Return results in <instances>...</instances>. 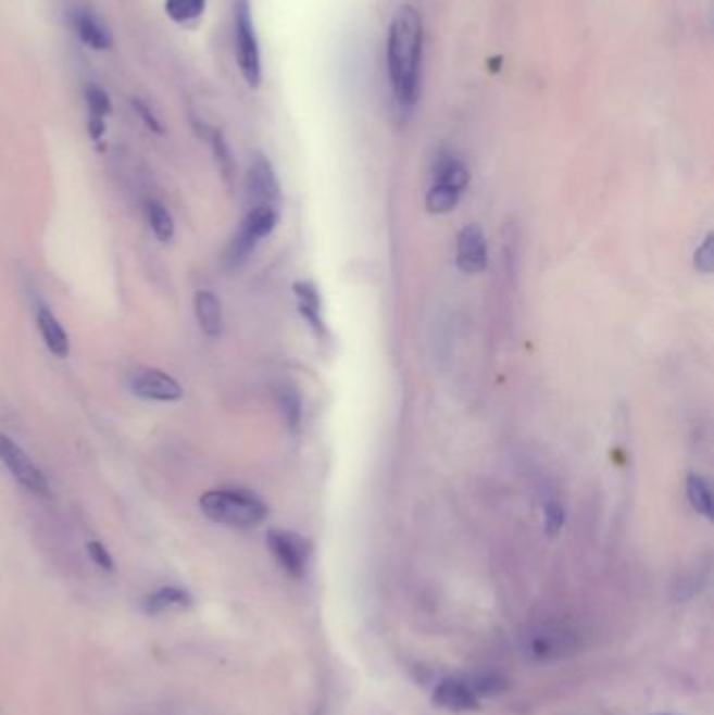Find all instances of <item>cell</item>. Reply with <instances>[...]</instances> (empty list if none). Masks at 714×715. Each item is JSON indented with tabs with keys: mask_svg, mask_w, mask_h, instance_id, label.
I'll list each match as a JSON object with an SVG mask.
<instances>
[{
	"mask_svg": "<svg viewBox=\"0 0 714 715\" xmlns=\"http://www.w3.org/2000/svg\"><path fill=\"white\" fill-rule=\"evenodd\" d=\"M147 221L153 230V235L158 237V241L168 243L174 237V221H172L171 212L166 210L164 203L160 201H149L147 203Z\"/></svg>",
	"mask_w": 714,
	"mask_h": 715,
	"instance_id": "cell-21",
	"label": "cell"
},
{
	"mask_svg": "<svg viewBox=\"0 0 714 715\" xmlns=\"http://www.w3.org/2000/svg\"><path fill=\"white\" fill-rule=\"evenodd\" d=\"M277 224V210L275 208H252L246 221L241 222V228L233 237V241L225 253V264L229 268L241 266L248 255L254 251L260 239L268 237Z\"/></svg>",
	"mask_w": 714,
	"mask_h": 715,
	"instance_id": "cell-4",
	"label": "cell"
},
{
	"mask_svg": "<svg viewBox=\"0 0 714 715\" xmlns=\"http://www.w3.org/2000/svg\"><path fill=\"white\" fill-rule=\"evenodd\" d=\"M576 647L574 634L564 626H539L524 636V651L533 660L549 661L564 657Z\"/></svg>",
	"mask_w": 714,
	"mask_h": 715,
	"instance_id": "cell-8",
	"label": "cell"
},
{
	"mask_svg": "<svg viewBox=\"0 0 714 715\" xmlns=\"http://www.w3.org/2000/svg\"><path fill=\"white\" fill-rule=\"evenodd\" d=\"M166 15L178 26H191L205 13V0H166Z\"/></svg>",
	"mask_w": 714,
	"mask_h": 715,
	"instance_id": "cell-19",
	"label": "cell"
},
{
	"mask_svg": "<svg viewBox=\"0 0 714 715\" xmlns=\"http://www.w3.org/2000/svg\"><path fill=\"white\" fill-rule=\"evenodd\" d=\"M424 24L415 7L402 4L388 28V80L394 115L404 124L417 105L422 88Z\"/></svg>",
	"mask_w": 714,
	"mask_h": 715,
	"instance_id": "cell-1",
	"label": "cell"
},
{
	"mask_svg": "<svg viewBox=\"0 0 714 715\" xmlns=\"http://www.w3.org/2000/svg\"><path fill=\"white\" fill-rule=\"evenodd\" d=\"M431 701L436 707L455 712V714H465V712H476L480 710V697L469 687L467 680L463 678H447L431 692Z\"/></svg>",
	"mask_w": 714,
	"mask_h": 715,
	"instance_id": "cell-11",
	"label": "cell"
},
{
	"mask_svg": "<svg viewBox=\"0 0 714 715\" xmlns=\"http://www.w3.org/2000/svg\"><path fill=\"white\" fill-rule=\"evenodd\" d=\"M654 715H671V714H654Z\"/></svg>",
	"mask_w": 714,
	"mask_h": 715,
	"instance_id": "cell-30",
	"label": "cell"
},
{
	"mask_svg": "<svg viewBox=\"0 0 714 715\" xmlns=\"http://www.w3.org/2000/svg\"><path fill=\"white\" fill-rule=\"evenodd\" d=\"M133 105H135L137 113L141 115V120L147 124L149 130H153V133H158V135H164V126L158 122V117L153 115V111L149 110L141 99H135Z\"/></svg>",
	"mask_w": 714,
	"mask_h": 715,
	"instance_id": "cell-29",
	"label": "cell"
},
{
	"mask_svg": "<svg viewBox=\"0 0 714 715\" xmlns=\"http://www.w3.org/2000/svg\"><path fill=\"white\" fill-rule=\"evenodd\" d=\"M248 201L252 208H275L279 201V183L275 170L264 155H258L246 178Z\"/></svg>",
	"mask_w": 714,
	"mask_h": 715,
	"instance_id": "cell-9",
	"label": "cell"
},
{
	"mask_svg": "<svg viewBox=\"0 0 714 715\" xmlns=\"http://www.w3.org/2000/svg\"><path fill=\"white\" fill-rule=\"evenodd\" d=\"M488 249H486L485 233L480 226L469 224L458 237L459 268L467 275H478L486 268Z\"/></svg>",
	"mask_w": 714,
	"mask_h": 715,
	"instance_id": "cell-12",
	"label": "cell"
},
{
	"mask_svg": "<svg viewBox=\"0 0 714 715\" xmlns=\"http://www.w3.org/2000/svg\"><path fill=\"white\" fill-rule=\"evenodd\" d=\"M67 17H70V24L76 32V36L85 42L86 47H90L95 51L112 49V45H114L112 29L92 4L83 2V0L72 2Z\"/></svg>",
	"mask_w": 714,
	"mask_h": 715,
	"instance_id": "cell-6",
	"label": "cell"
},
{
	"mask_svg": "<svg viewBox=\"0 0 714 715\" xmlns=\"http://www.w3.org/2000/svg\"><path fill=\"white\" fill-rule=\"evenodd\" d=\"M130 389L135 396L153 402H176L183 398V387L160 368H145L130 379Z\"/></svg>",
	"mask_w": 714,
	"mask_h": 715,
	"instance_id": "cell-10",
	"label": "cell"
},
{
	"mask_svg": "<svg viewBox=\"0 0 714 715\" xmlns=\"http://www.w3.org/2000/svg\"><path fill=\"white\" fill-rule=\"evenodd\" d=\"M0 461L7 465L13 479L34 494H49V481L45 473L32 463L26 450L9 436L0 434Z\"/></svg>",
	"mask_w": 714,
	"mask_h": 715,
	"instance_id": "cell-7",
	"label": "cell"
},
{
	"mask_svg": "<svg viewBox=\"0 0 714 715\" xmlns=\"http://www.w3.org/2000/svg\"><path fill=\"white\" fill-rule=\"evenodd\" d=\"M293 296L298 302V310L304 316V321L309 323L311 329L316 330L318 335L325 333V323H323V310H321V298L316 293L315 287L311 283H296L293 285Z\"/></svg>",
	"mask_w": 714,
	"mask_h": 715,
	"instance_id": "cell-16",
	"label": "cell"
},
{
	"mask_svg": "<svg viewBox=\"0 0 714 715\" xmlns=\"http://www.w3.org/2000/svg\"><path fill=\"white\" fill-rule=\"evenodd\" d=\"M86 103H88V133L92 140H99L105 133V120L112 113V99L103 88L88 86Z\"/></svg>",
	"mask_w": 714,
	"mask_h": 715,
	"instance_id": "cell-15",
	"label": "cell"
},
{
	"mask_svg": "<svg viewBox=\"0 0 714 715\" xmlns=\"http://www.w3.org/2000/svg\"><path fill=\"white\" fill-rule=\"evenodd\" d=\"M277 404L284 413L287 427L289 429H298L300 421H302V400L300 393L293 386H281L277 389Z\"/></svg>",
	"mask_w": 714,
	"mask_h": 715,
	"instance_id": "cell-22",
	"label": "cell"
},
{
	"mask_svg": "<svg viewBox=\"0 0 714 715\" xmlns=\"http://www.w3.org/2000/svg\"><path fill=\"white\" fill-rule=\"evenodd\" d=\"M687 498H689V504L693 506L696 513H700L706 519H713V494H711L709 484L700 475H689L687 477Z\"/></svg>",
	"mask_w": 714,
	"mask_h": 715,
	"instance_id": "cell-20",
	"label": "cell"
},
{
	"mask_svg": "<svg viewBox=\"0 0 714 715\" xmlns=\"http://www.w3.org/2000/svg\"><path fill=\"white\" fill-rule=\"evenodd\" d=\"M233 28H235V57L239 72L248 86L258 88L262 83V57L258 45L256 26L250 0H235L233 4Z\"/></svg>",
	"mask_w": 714,
	"mask_h": 715,
	"instance_id": "cell-3",
	"label": "cell"
},
{
	"mask_svg": "<svg viewBox=\"0 0 714 715\" xmlns=\"http://www.w3.org/2000/svg\"><path fill=\"white\" fill-rule=\"evenodd\" d=\"M693 264L702 275H711L714 271V235L709 233L704 243L698 248L693 255Z\"/></svg>",
	"mask_w": 714,
	"mask_h": 715,
	"instance_id": "cell-27",
	"label": "cell"
},
{
	"mask_svg": "<svg viewBox=\"0 0 714 715\" xmlns=\"http://www.w3.org/2000/svg\"><path fill=\"white\" fill-rule=\"evenodd\" d=\"M86 551H88V556L92 559V563H95L97 567H101V569H105V572H114V559H112V554H110V551H108L101 542L90 540V542L86 544Z\"/></svg>",
	"mask_w": 714,
	"mask_h": 715,
	"instance_id": "cell-28",
	"label": "cell"
},
{
	"mask_svg": "<svg viewBox=\"0 0 714 715\" xmlns=\"http://www.w3.org/2000/svg\"><path fill=\"white\" fill-rule=\"evenodd\" d=\"M36 323H38V329H40V335H42L45 346L49 348V352L58 358L70 356V339H67V333L61 327L58 316L49 308H45V305L38 308Z\"/></svg>",
	"mask_w": 714,
	"mask_h": 715,
	"instance_id": "cell-14",
	"label": "cell"
},
{
	"mask_svg": "<svg viewBox=\"0 0 714 715\" xmlns=\"http://www.w3.org/2000/svg\"><path fill=\"white\" fill-rule=\"evenodd\" d=\"M564 522H566V513H564L562 504H560L558 500H549V502L544 504V531H547L551 538H555V536L562 531Z\"/></svg>",
	"mask_w": 714,
	"mask_h": 715,
	"instance_id": "cell-26",
	"label": "cell"
},
{
	"mask_svg": "<svg viewBox=\"0 0 714 715\" xmlns=\"http://www.w3.org/2000/svg\"><path fill=\"white\" fill-rule=\"evenodd\" d=\"M201 513L227 527H256L268 517L266 504L256 494L239 488H216L200 498Z\"/></svg>",
	"mask_w": 714,
	"mask_h": 715,
	"instance_id": "cell-2",
	"label": "cell"
},
{
	"mask_svg": "<svg viewBox=\"0 0 714 715\" xmlns=\"http://www.w3.org/2000/svg\"><path fill=\"white\" fill-rule=\"evenodd\" d=\"M210 145H212V151H214V158H216V164H218L221 174L225 176L227 183H230L233 180V172H235V164H233L229 145H227V140L223 137V133L212 130L210 133Z\"/></svg>",
	"mask_w": 714,
	"mask_h": 715,
	"instance_id": "cell-24",
	"label": "cell"
},
{
	"mask_svg": "<svg viewBox=\"0 0 714 715\" xmlns=\"http://www.w3.org/2000/svg\"><path fill=\"white\" fill-rule=\"evenodd\" d=\"M196 318L200 323V329L210 337L216 339L223 335L225 318H223V305L212 291H198L196 293Z\"/></svg>",
	"mask_w": 714,
	"mask_h": 715,
	"instance_id": "cell-13",
	"label": "cell"
},
{
	"mask_svg": "<svg viewBox=\"0 0 714 715\" xmlns=\"http://www.w3.org/2000/svg\"><path fill=\"white\" fill-rule=\"evenodd\" d=\"M459 197H461V193L444 187V185H434L429 189L428 197H426L428 212H431V214H447L458 205Z\"/></svg>",
	"mask_w": 714,
	"mask_h": 715,
	"instance_id": "cell-23",
	"label": "cell"
},
{
	"mask_svg": "<svg viewBox=\"0 0 714 715\" xmlns=\"http://www.w3.org/2000/svg\"><path fill=\"white\" fill-rule=\"evenodd\" d=\"M266 544L275 561L291 578L302 579L306 576L313 559V547L306 538L286 529H271L266 536Z\"/></svg>",
	"mask_w": 714,
	"mask_h": 715,
	"instance_id": "cell-5",
	"label": "cell"
},
{
	"mask_svg": "<svg viewBox=\"0 0 714 715\" xmlns=\"http://www.w3.org/2000/svg\"><path fill=\"white\" fill-rule=\"evenodd\" d=\"M434 185H444L453 191L463 195L469 185V172L463 162H459L455 155H442L436 164V180Z\"/></svg>",
	"mask_w": 714,
	"mask_h": 715,
	"instance_id": "cell-18",
	"label": "cell"
},
{
	"mask_svg": "<svg viewBox=\"0 0 714 715\" xmlns=\"http://www.w3.org/2000/svg\"><path fill=\"white\" fill-rule=\"evenodd\" d=\"M469 687L474 688V692L483 699V697H492V694H499L508 688V682L497 676V674H480V676H474L472 680H467Z\"/></svg>",
	"mask_w": 714,
	"mask_h": 715,
	"instance_id": "cell-25",
	"label": "cell"
},
{
	"mask_svg": "<svg viewBox=\"0 0 714 715\" xmlns=\"http://www.w3.org/2000/svg\"><path fill=\"white\" fill-rule=\"evenodd\" d=\"M191 605H193V597L187 590L176 588V586H164L145 599V613L162 615L171 609H187Z\"/></svg>",
	"mask_w": 714,
	"mask_h": 715,
	"instance_id": "cell-17",
	"label": "cell"
}]
</instances>
